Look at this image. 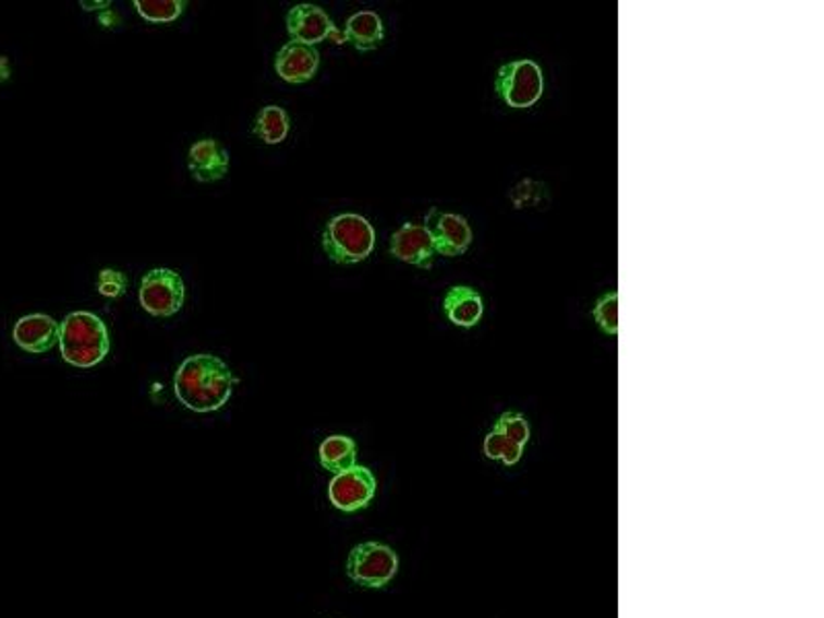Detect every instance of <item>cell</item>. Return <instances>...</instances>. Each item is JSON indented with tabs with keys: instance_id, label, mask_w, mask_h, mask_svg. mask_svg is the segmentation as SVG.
<instances>
[{
	"instance_id": "cell-1",
	"label": "cell",
	"mask_w": 824,
	"mask_h": 618,
	"mask_svg": "<svg viewBox=\"0 0 824 618\" xmlns=\"http://www.w3.org/2000/svg\"><path fill=\"white\" fill-rule=\"evenodd\" d=\"M240 379L223 359L208 353L190 355L173 375V393L187 411L215 412L223 409Z\"/></svg>"
},
{
	"instance_id": "cell-2",
	"label": "cell",
	"mask_w": 824,
	"mask_h": 618,
	"mask_svg": "<svg viewBox=\"0 0 824 618\" xmlns=\"http://www.w3.org/2000/svg\"><path fill=\"white\" fill-rule=\"evenodd\" d=\"M58 344L60 355L69 365L94 369L110 353L112 338L106 322L99 316L92 312H73L60 324Z\"/></svg>"
},
{
	"instance_id": "cell-3",
	"label": "cell",
	"mask_w": 824,
	"mask_h": 618,
	"mask_svg": "<svg viewBox=\"0 0 824 618\" xmlns=\"http://www.w3.org/2000/svg\"><path fill=\"white\" fill-rule=\"evenodd\" d=\"M322 247L335 264L363 263L375 247V229L365 217L344 213L332 217L322 233Z\"/></svg>"
},
{
	"instance_id": "cell-4",
	"label": "cell",
	"mask_w": 824,
	"mask_h": 618,
	"mask_svg": "<svg viewBox=\"0 0 824 618\" xmlns=\"http://www.w3.org/2000/svg\"><path fill=\"white\" fill-rule=\"evenodd\" d=\"M398 555L386 544L361 543L349 553L347 575L363 587H386L398 573Z\"/></svg>"
},
{
	"instance_id": "cell-5",
	"label": "cell",
	"mask_w": 824,
	"mask_h": 618,
	"mask_svg": "<svg viewBox=\"0 0 824 618\" xmlns=\"http://www.w3.org/2000/svg\"><path fill=\"white\" fill-rule=\"evenodd\" d=\"M495 89L509 108H532L544 92L543 69L534 60L507 62L499 69Z\"/></svg>"
},
{
	"instance_id": "cell-6",
	"label": "cell",
	"mask_w": 824,
	"mask_h": 618,
	"mask_svg": "<svg viewBox=\"0 0 824 618\" xmlns=\"http://www.w3.org/2000/svg\"><path fill=\"white\" fill-rule=\"evenodd\" d=\"M186 300V287L180 272L171 268H153L138 289V301L143 310L155 318L175 316Z\"/></svg>"
},
{
	"instance_id": "cell-7",
	"label": "cell",
	"mask_w": 824,
	"mask_h": 618,
	"mask_svg": "<svg viewBox=\"0 0 824 618\" xmlns=\"http://www.w3.org/2000/svg\"><path fill=\"white\" fill-rule=\"evenodd\" d=\"M287 32L293 41L316 48L322 41L332 39L337 46L347 44L344 34L338 29L328 13L318 4H295L287 13Z\"/></svg>"
},
{
	"instance_id": "cell-8",
	"label": "cell",
	"mask_w": 824,
	"mask_h": 618,
	"mask_svg": "<svg viewBox=\"0 0 824 618\" xmlns=\"http://www.w3.org/2000/svg\"><path fill=\"white\" fill-rule=\"evenodd\" d=\"M375 490L377 481L374 472L367 466L355 464L353 469L335 474V478L328 485V499L340 511L355 513L374 501Z\"/></svg>"
},
{
	"instance_id": "cell-9",
	"label": "cell",
	"mask_w": 824,
	"mask_h": 618,
	"mask_svg": "<svg viewBox=\"0 0 824 618\" xmlns=\"http://www.w3.org/2000/svg\"><path fill=\"white\" fill-rule=\"evenodd\" d=\"M425 229L432 233L435 254L441 256H460L464 254L472 242V231L469 221L453 213H441L433 208L427 215Z\"/></svg>"
},
{
	"instance_id": "cell-10",
	"label": "cell",
	"mask_w": 824,
	"mask_h": 618,
	"mask_svg": "<svg viewBox=\"0 0 824 618\" xmlns=\"http://www.w3.org/2000/svg\"><path fill=\"white\" fill-rule=\"evenodd\" d=\"M390 254L396 260L419 266V268H432L435 258V245L432 233L425 226L404 223L390 240Z\"/></svg>"
},
{
	"instance_id": "cell-11",
	"label": "cell",
	"mask_w": 824,
	"mask_h": 618,
	"mask_svg": "<svg viewBox=\"0 0 824 618\" xmlns=\"http://www.w3.org/2000/svg\"><path fill=\"white\" fill-rule=\"evenodd\" d=\"M60 324L52 316L46 314H29L15 324L13 340L25 353L44 355L54 349L58 342Z\"/></svg>"
},
{
	"instance_id": "cell-12",
	"label": "cell",
	"mask_w": 824,
	"mask_h": 618,
	"mask_svg": "<svg viewBox=\"0 0 824 618\" xmlns=\"http://www.w3.org/2000/svg\"><path fill=\"white\" fill-rule=\"evenodd\" d=\"M187 169L201 184H213L229 173V153L215 138L194 143L187 150Z\"/></svg>"
},
{
	"instance_id": "cell-13",
	"label": "cell",
	"mask_w": 824,
	"mask_h": 618,
	"mask_svg": "<svg viewBox=\"0 0 824 618\" xmlns=\"http://www.w3.org/2000/svg\"><path fill=\"white\" fill-rule=\"evenodd\" d=\"M277 75L291 85L312 81L319 69V52L312 46L287 41L275 58Z\"/></svg>"
},
{
	"instance_id": "cell-14",
	"label": "cell",
	"mask_w": 824,
	"mask_h": 618,
	"mask_svg": "<svg viewBox=\"0 0 824 618\" xmlns=\"http://www.w3.org/2000/svg\"><path fill=\"white\" fill-rule=\"evenodd\" d=\"M483 298L470 287H451L444 298V312L456 326L472 328L483 318Z\"/></svg>"
},
{
	"instance_id": "cell-15",
	"label": "cell",
	"mask_w": 824,
	"mask_h": 618,
	"mask_svg": "<svg viewBox=\"0 0 824 618\" xmlns=\"http://www.w3.org/2000/svg\"><path fill=\"white\" fill-rule=\"evenodd\" d=\"M342 34L359 52H369L384 41V23L374 11H359L347 21V27Z\"/></svg>"
},
{
	"instance_id": "cell-16",
	"label": "cell",
	"mask_w": 824,
	"mask_h": 618,
	"mask_svg": "<svg viewBox=\"0 0 824 618\" xmlns=\"http://www.w3.org/2000/svg\"><path fill=\"white\" fill-rule=\"evenodd\" d=\"M319 464L332 474L353 469L356 464V444L347 435H330L319 444Z\"/></svg>"
},
{
	"instance_id": "cell-17",
	"label": "cell",
	"mask_w": 824,
	"mask_h": 618,
	"mask_svg": "<svg viewBox=\"0 0 824 618\" xmlns=\"http://www.w3.org/2000/svg\"><path fill=\"white\" fill-rule=\"evenodd\" d=\"M289 131H291V118L279 106H264L256 116L254 134L266 145H279L282 141H287Z\"/></svg>"
},
{
	"instance_id": "cell-18",
	"label": "cell",
	"mask_w": 824,
	"mask_h": 618,
	"mask_svg": "<svg viewBox=\"0 0 824 618\" xmlns=\"http://www.w3.org/2000/svg\"><path fill=\"white\" fill-rule=\"evenodd\" d=\"M134 9L149 23H173L184 13L186 0H134Z\"/></svg>"
},
{
	"instance_id": "cell-19",
	"label": "cell",
	"mask_w": 824,
	"mask_h": 618,
	"mask_svg": "<svg viewBox=\"0 0 824 618\" xmlns=\"http://www.w3.org/2000/svg\"><path fill=\"white\" fill-rule=\"evenodd\" d=\"M522 451H524L522 446L509 441L507 437L499 435V433L490 432L487 435V439H485V453H487V458L499 460L506 466L518 464L520 458H522Z\"/></svg>"
},
{
	"instance_id": "cell-20",
	"label": "cell",
	"mask_w": 824,
	"mask_h": 618,
	"mask_svg": "<svg viewBox=\"0 0 824 618\" xmlns=\"http://www.w3.org/2000/svg\"><path fill=\"white\" fill-rule=\"evenodd\" d=\"M493 432L504 435L509 441H513L522 448L530 441V425L520 412H504L499 416V421L495 423Z\"/></svg>"
},
{
	"instance_id": "cell-21",
	"label": "cell",
	"mask_w": 824,
	"mask_h": 618,
	"mask_svg": "<svg viewBox=\"0 0 824 618\" xmlns=\"http://www.w3.org/2000/svg\"><path fill=\"white\" fill-rule=\"evenodd\" d=\"M594 318L598 322L599 328L606 335H617L618 332V293H606L594 307Z\"/></svg>"
},
{
	"instance_id": "cell-22",
	"label": "cell",
	"mask_w": 824,
	"mask_h": 618,
	"mask_svg": "<svg viewBox=\"0 0 824 618\" xmlns=\"http://www.w3.org/2000/svg\"><path fill=\"white\" fill-rule=\"evenodd\" d=\"M126 287L129 281L126 277L120 272V270H113V268H104L97 277V291L108 298V300H118L126 293Z\"/></svg>"
},
{
	"instance_id": "cell-23",
	"label": "cell",
	"mask_w": 824,
	"mask_h": 618,
	"mask_svg": "<svg viewBox=\"0 0 824 618\" xmlns=\"http://www.w3.org/2000/svg\"><path fill=\"white\" fill-rule=\"evenodd\" d=\"M81 7L83 11H108L112 9V2L110 0H81Z\"/></svg>"
},
{
	"instance_id": "cell-24",
	"label": "cell",
	"mask_w": 824,
	"mask_h": 618,
	"mask_svg": "<svg viewBox=\"0 0 824 618\" xmlns=\"http://www.w3.org/2000/svg\"><path fill=\"white\" fill-rule=\"evenodd\" d=\"M99 23H101L104 27H116V25H120V17L113 13V9H108V11H104V13L99 15Z\"/></svg>"
},
{
	"instance_id": "cell-25",
	"label": "cell",
	"mask_w": 824,
	"mask_h": 618,
	"mask_svg": "<svg viewBox=\"0 0 824 618\" xmlns=\"http://www.w3.org/2000/svg\"><path fill=\"white\" fill-rule=\"evenodd\" d=\"M11 75V66H9V60L4 57H0V81H7Z\"/></svg>"
}]
</instances>
